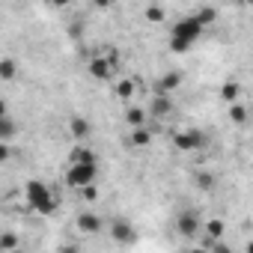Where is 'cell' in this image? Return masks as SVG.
Wrapping results in <instances>:
<instances>
[{"instance_id": "6da1fadb", "label": "cell", "mask_w": 253, "mask_h": 253, "mask_svg": "<svg viewBox=\"0 0 253 253\" xmlns=\"http://www.w3.org/2000/svg\"><path fill=\"white\" fill-rule=\"evenodd\" d=\"M211 18H214V12H211V9L182 18V21L176 24V30H173V51H188V48H191V45L203 36L206 24H209Z\"/></svg>"}, {"instance_id": "7a4b0ae2", "label": "cell", "mask_w": 253, "mask_h": 253, "mask_svg": "<svg viewBox=\"0 0 253 253\" xmlns=\"http://www.w3.org/2000/svg\"><path fill=\"white\" fill-rule=\"evenodd\" d=\"M27 206H33L36 211H54V206H57V197L51 194V188L45 185V182H30L27 185Z\"/></svg>"}, {"instance_id": "3957f363", "label": "cell", "mask_w": 253, "mask_h": 253, "mask_svg": "<svg viewBox=\"0 0 253 253\" xmlns=\"http://www.w3.org/2000/svg\"><path fill=\"white\" fill-rule=\"evenodd\" d=\"M66 182L72 188H89L95 182V161H72L66 170Z\"/></svg>"}, {"instance_id": "277c9868", "label": "cell", "mask_w": 253, "mask_h": 253, "mask_svg": "<svg viewBox=\"0 0 253 253\" xmlns=\"http://www.w3.org/2000/svg\"><path fill=\"white\" fill-rule=\"evenodd\" d=\"M89 72H92L95 78L107 81V78L113 75V63H110V60H92V63H89Z\"/></svg>"}, {"instance_id": "5b68a950", "label": "cell", "mask_w": 253, "mask_h": 253, "mask_svg": "<svg viewBox=\"0 0 253 253\" xmlns=\"http://www.w3.org/2000/svg\"><path fill=\"white\" fill-rule=\"evenodd\" d=\"M176 146L179 149H197V146H203V137L197 131H185V134L176 137Z\"/></svg>"}, {"instance_id": "8992f818", "label": "cell", "mask_w": 253, "mask_h": 253, "mask_svg": "<svg viewBox=\"0 0 253 253\" xmlns=\"http://www.w3.org/2000/svg\"><path fill=\"white\" fill-rule=\"evenodd\" d=\"M179 229H182L185 235H194V232L200 229V220H197L194 214H182V217H179Z\"/></svg>"}, {"instance_id": "52a82bcc", "label": "cell", "mask_w": 253, "mask_h": 253, "mask_svg": "<svg viewBox=\"0 0 253 253\" xmlns=\"http://www.w3.org/2000/svg\"><path fill=\"white\" fill-rule=\"evenodd\" d=\"M0 78H3V81L15 78V63L12 60H0Z\"/></svg>"}, {"instance_id": "ba28073f", "label": "cell", "mask_w": 253, "mask_h": 253, "mask_svg": "<svg viewBox=\"0 0 253 253\" xmlns=\"http://www.w3.org/2000/svg\"><path fill=\"white\" fill-rule=\"evenodd\" d=\"M86 131H89V125H86L84 119H75V122H72V134H75L78 140H81V137H86Z\"/></svg>"}, {"instance_id": "9c48e42d", "label": "cell", "mask_w": 253, "mask_h": 253, "mask_svg": "<svg viewBox=\"0 0 253 253\" xmlns=\"http://www.w3.org/2000/svg\"><path fill=\"white\" fill-rule=\"evenodd\" d=\"M176 84H179V75H167V78H164V81L158 84V92H170V89H173Z\"/></svg>"}, {"instance_id": "30bf717a", "label": "cell", "mask_w": 253, "mask_h": 253, "mask_svg": "<svg viewBox=\"0 0 253 253\" xmlns=\"http://www.w3.org/2000/svg\"><path fill=\"white\" fill-rule=\"evenodd\" d=\"M81 226H84V229H89V232H92V229H98V220H95V217H92V214H84V217H81Z\"/></svg>"}, {"instance_id": "8fae6325", "label": "cell", "mask_w": 253, "mask_h": 253, "mask_svg": "<svg viewBox=\"0 0 253 253\" xmlns=\"http://www.w3.org/2000/svg\"><path fill=\"white\" fill-rule=\"evenodd\" d=\"M113 235H116L119 241H128V238H131V232H128V226H122V223H119V226L113 229Z\"/></svg>"}, {"instance_id": "7c38bea8", "label": "cell", "mask_w": 253, "mask_h": 253, "mask_svg": "<svg viewBox=\"0 0 253 253\" xmlns=\"http://www.w3.org/2000/svg\"><path fill=\"white\" fill-rule=\"evenodd\" d=\"M206 229H209V235H220L223 232V223L220 220H211V223H206Z\"/></svg>"}, {"instance_id": "4fadbf2b", "label": "cell", "mask_w": 253, "mask_h": 253, "mask_svg": "<svg viewBox=\"0 0 253 253\" xmlns=\"http://www.w3.org/2000/svg\"><path fill=\"white\" fill-rule=\"evenodd\" d=\"M134 140H137V143H146V140H149V131H146V128H137V131H134Z\"/></svg>"}, {"instance_id": "5bb4252c", "label": "cell", "mask_w": 253, "mask_h": 253, "mask_svg": "<svg viewBox=\"0 0 253 253\" xmlns=\"http://www.w3.org/2000/svg\"><path fill=\"white\" fill-rule=\"evenodd\" d=\"M232 116H235L238 122H244V116H247V113H244V107H241V104H235V107H232Z\"/></svg>"}, {"instance_id": "9a60e30c", "label": "cell", "mask_w": 253, "mask_h": 253, "mask_svg": "<svg viewBox=\"0 0 253 253\" xmlns=\"http://www.w3.org/2000/svg\"><path fill=\"white\" fill-rule=\"evenodd\" d=\"M128 122L140 125V122H143V113H140V110H131V113H128Z\"/></svg>"}, {"instance_id": "2e32d148", "label": "cell", "mask_w": 253, "mask_h": 253, "mask_svg": "<svg viewBox=\"0 0 253 253\" xmlns=\"http://www.w3.org/2000/svg\"><path fill=\"white\" fill-rule=\"evenodd\" d=\"M15 244H18V238H15V235H6L3 241H0V247H15Z\"/></svg>"}, {"instance_id": "e0dca14e", "label": "cell", "mask_w": 253, "mask_h": 253, "mask_svg": "<svg viewBox=\"0 0 253 253\" xmlns=\"http://www.w3.org/2000/svg\"><path fill=\"white\" fill-rule=\"evenodd\" d=\"M119 95L128 98V95H131V84H119Z\"/></svg>"}, {"instance_id": "ac0fdd59", "label": "cell", "mask_w": 253, "mask_h": 253, "mask_svg": "<svg viewBox=\"0 0 253 253\" xmlns=\"http://www.w3.org/2000/svg\"><path fill=\"white\" fill-rule=\"evenodd\" d=\"M223 95H226V98H235V95H238V89H235V86H232V84H229V86H226V89H223Z\"/></svg>"}, {"instance_id": "d6986e66", "label": "cell", "mask_w": 253, "mask_h": 253, "mask_svg": "<svg viewBox=\"0 0 253 253\" xmlns=\"http://www.w3.org/2000/svg\"><path fill=\"white\" fill-rule=\"evenodd\" d=\"M6 155H9V146H0V161H6Z\"/></svg>"}, {"instance_id": "ffe728a7", "label": "cell", "mask_w": 253, "mask_h": 253, "mask_svg": "<svg viewBox=\"0 0 253 253\" xmlns=\"http://www.w3.org/2000/svg\"><path fill=\"white\" fill-rule=\"evenodd\" d=\"M0 116H6V104L3 101H0Z\"/></svg>"}, {"instance_id": "44dd1931", "label": "cell", "mask_w": 253, "mask_h": 253, "mask_svg": "<svg viewBox=\"0 0 253 253\" xmlns=\"http://www.w3.org/2000/svg\"><path fill=\"white\" fill-rule=\"evenodd\" d=\"M107 3H113V0H98V6H107Z\"/></svg>"}]
</instances>
